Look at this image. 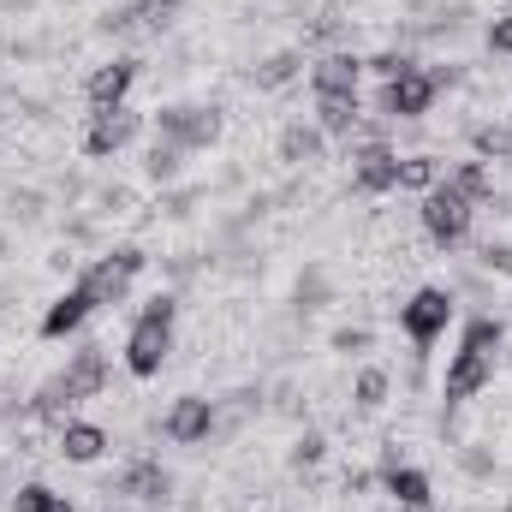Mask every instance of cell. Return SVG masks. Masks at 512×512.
Segmentation results:
<instances>
[{
	"instance_id": "obj_29",
	"label": "cell",
	"mask_w": 512,
	"mask_h": 512,
	"mask_svg": "<svg viewBox=\"0 0 512 512\" xmlns=\"http://www.w3.org/2000/svg\"><path fill=\"white\" fill-rule=\"evenodd\" d=\"M322 453H328V441H322L316 429H304V435L292 441V465H298V471H310V465H322Z\"/></svg>"
},
{
	"instance_id": "obj_1",
	"label": "cell",
	"mask_w": 512,
	"mask_h": 512,
	"mask_svg": "<svg viewBox=\"0 0 512 512\" xmlns=\"http://www.w3.org/2000/svg\"><path fill=\"white\" fill-rule=\"evenodd\" d=\"M173 316H179V298H173V292H155V298L137 310V322H131V334H126V370L137 382L161 376V364H167V352H173Z\"/></svg>"
},
{
	"instance_id": "obj_5",
	"label": "cell",
	"mask_w": 512,
	"mask_h": 512,
	"mask_svg": "<svg viewBox=\"0 0 512 512\" xmlns=\"http://www.w3.org/2000/svg\"><path fill=\"white\" fill-rule=\"evenodd\" d=\"M155 137H173L185 155H191V149H209V143L221 137V108H191V102L155 108Z\"/></svg>"
},
{
	"instance_id": "obj_10",
	"label": "cell",
	"mask_w": 512,
	"mask_h": 512,
	"mask_svg": "<svg viewBox=\"0 0 512 512\" xmlns=\"http://www.w3.org/2000/svg\"><path fill=\"white\" fill-rule=\"evenodd\" d=\"M495 382V358H483V352H453V364H447V382H441V399H447V411L453 405H465V399H477L483 387Z\"/></svg>"
},
{
	"instance_id": "obj_37",
	"label": "cell",
	"mask_w": 512,
	"mask_h": 512,
	"mask_svg": "<svg viewBox=\"0 0 512 512\" xmlns=\"http://www.w3.org/2000/svg\"><path fill=\"white\" fill-rule=\"evenodd\" d=\"M507 512H512V507H507Z\"/></svg>"
},
{
	"instance_id": "obj_36",
	"label": "cell",
	"mask_w": 512,
	"mask_h": 512,
	"mask_svg": "<svg viewBox=\"0 0 512 512\" xmlns=\"http://www.w3.org/2000/svg\"><path fill=\"white\" fill-rule=\"evenodd\" d=\"M48 512H72V501H66V495H54V507Z\"/></svg>"
},
{
	"instance_id": "obj_2",
	"label": "cell",
	"mask_w": 512,
	"mask_h": 512,
	"mask_svg": "<svg viewBox=\"0 0 512 512\" xmlns=\"http://www.w3.org/2000/svg\"><path fill=\"white\" fill-rule=\"evenodd\" d=\"M471 215H477V203L471 197H459L447 179L435 185V191H423V203H417V221H423V233L435 239V245H465L471 239Z\"/></svg>"
},
{
	"instance_id": "obj_34",
	"label": "cell",
	"mask_w": 512,
	"mask_h": 512,
	"mask_svg": "<svg viewBox=\"0 0 512 512\" xmlns=\"http://www.w3.org/2000/svg\"><path fill=\"white\" fill-rule=\"evenodd\" d=\"M489 48H495V54H507V60H512V12H507V18H495V24H489Z\"/></svg>"
},
{
	"instance_id": "obj_25",
	"label": "cell",
	"mask_w": 512,
	"mask_h": 512,
	"mask_svg": "<svg viewBox=\"0 0 512 512\" xmlns=\"http://www.w3.org/2000/svg\"><path fill=\"white\" fill-rule=\"evenodd\" d=\"M179 161H185V149H179L173 137H155V143H149V155H143L149 179H161V185H167V179H179Z\"/></svg>"
},
{
	"instance_id": "obj_11",
	"label": "cell",
	"mask_w": 512,
	"mask_h": 512,
	"mask_svg": "<svg viewBox=\"0 0 512 512\" xmlns=\"http://www.w3.org/2000/svg\"><path fill=\"white\" fill-rule=\"evenodd\" d=\"M382 489L399 501V507H417V512H429L435 507V489H429V471H417V465H399V447H387L382 453Z\"/></svg>"
},
{
	"instance_id": "obj_27",
	"label": "cell",
	"mask_w": 512,
	"mask_h": 512,
	"mask_svg": "<svg viewBox=\"0 0 512 512\" xmlns=\"http://www.w3.org/2000/svg\"><path fill=\"white\" fill-rule=\"evenodd\" d=\"M387 370H376V364H370V370H364V376H358V387H352V399H358V411H382L387 405Z\"/></svg>"
},
{
	"instance_id": "obj_31",
	"label": "cell",
	"mask_w": 512,
	"mask_h": 512,
	"mask_svg": "<svg viewBox=\"0 0 512 512\" xmlns=\"http://www.w3.org/2000/svg\"><path fill=\"white\" fill-rule=\"evenodd\" d=\"M477 262H483L489 274H507V280H512V245H495V239H489V245L477 251Z\"/></svg>"
},
{
	"instance_id": "obj_9",
	"label": "cell",
	"mask_w": 512,
	"mask_h": 512,
	"mask_svg": "<svg viewBox=\"0 0 512 512\" xmlns=\"http://www.w3.org/2000/svg\"><path fill=\"white\" fill-rule=\"evenodd\" d=\"M352 185H358L364 197L399 191V149H387V143H358V149H352Z\"/></svg>"
},
{
	"instance_id": "obj_19",
	"label": "cell",
	"mask_w": 512,
	"mask_h": 512,
	"mask_svg": "<svg viewBox=\"0 0 512 512\" xmlns=\"http://www.w3.org/2000/svg\"><path fill=\"white\" fill-rule=\"evenodd\" d=\"M358 96H316V131L322 137H352L358 131Z\"/></svg>"
},
{
	"instance_id": "obj_24",
	"label": "cell",
	"mask_w": 512,
	"mask_h": 512,
	"mask_svg": "<svg viewBox=\"0 0 512 512\" xmlns=\"http://www.w3.org/2000/svg\"><path fill=\"white\" fill-rule=\"evenodd\" d=\"M501 340H507V328H501V316H471L465 322V352H483V358H495L501 352Z\"/></svg>"
},
{
	"instance_id": "obj_20",
	"label": "cell",
	"mask_w": 512,
	"mask_h": 512,
	"mask_svg": "<svg viewBox=\"0 0 512 512\" xmlns=\"http://www.w3.org/2000/svg\"><path fill=\"white\" fill-rule=\"evenodd\" d=\"M298 72H304V54H298V48H280V54H268V60L251 66V84L256 90H280V84H292Z\"/></svg>"
},
{
	"instance_id": "obj_22",
	"label": "cell",
	"mask_w": 512,
	"mask_h": 512,
	"mask_svg": "<svg viewBox=\"0 0 512 512\" xmlns=\"http://www.w3.org/2000/svg\"><path fill=\"white\" fill-rule=\"evenodd\" d=\"M441 179H447V173H441L435 155H399V191H417V197H423V191H435Z\"/></svg>"
},
{
	"instance_id": "obj_17",
	"label": "cell",
	"mask_w": 512,
	"mask_h": 512,
	"mask_svg": "<svg viewBox=\"0 0 512 512\" xmlns=\"http://www.w3.org/2000/svg\"><path fill=\"white\" fill-rule=\"evenodd\" d=\"M60 453H66L72 465H96V459L108 453V429H102V423H66V429H60Z\"/></svg>"
},
{
	"instance_id": "obj_6",
	"label": "cell",
	"mask_w": 512,
	"mask_h": 512,
	"mask_svg": "<svg viewBox=\"0 0 512 512\" xmlns=\"http://www.w3.org/2000/svg\"><path fill=\"white\" fill-rule=\"evenodd\" d=\"M435 84H429V72L423 66H411V72H399V78H387L382 84V114L387 120H423L429 108H435Z\"/></svg>"
},
{
	"instance_id": "obj_16",
	"label": "cell",
	"mask_w": 512,
	"mask_h": 512,
	"mask_svg": "<svg viewBox=\"0 0 512 512\" xmlns=\"http://www.w3.org/2000/svg\"><path fill=\"white\" fill-rule=\"evenodd\" d=\"M131 84H137V60H108V66L90 72L84 96H90V108H120L131 96Z\"/></svg>"
},
{
	"instance_id": "obj_7",
	"label": "cell",
	"mask_w": 512,
	"mask_h": 512,
	"mask_svg": "<svg viewBox=\"0 0 512 512\" xmlns=\"http://www.w3.org/2000/svg\"><path fill=\"white\" fill-rule=\"evenodd\" d=\"M221 423V411H215V399H203V393H185V399H173L167 405V417H161V435L167 441H179V447H197V441H209V429Z\"/></svg>"
},
{
	"instance_id": "obj_13",
	"label": "cell",
	"mask_w": 512,
	"mask_h": 512,
	"mask_svg": "<svg viewBox=\"0 0 512 512\" xmlns=\"http://www.w3.org/2000/svg\"><path fill=\"white\" fill-rule=\"evenodd\" d=\"M114 495H126L137 507H161L173 495V477L161 471V459H131L126 471H120V483H114Z\"/></svg>"
},
{
	"instance_id": "obj_28",
	"label": "cell",
	"mask_w": 512,
	"mask_h": 512,
	"mask_svg": "<svg viewBox=\"0 0 512 512\" xmlns=\"http://www.w3.org/2000/svg\"><path fill=\"white\" fill-rule=\"evenodd\" d=\"M411 66H417V60H411V54H405V48H387V54H376V60H364V72H376V78H399V72H411Z\"/></svg>"
},
{
	"instance_id": "obj_4",
	"label": "cell",
	"mask_w": 512,
	"mask_h": 512,
	"mask_svg": "<svg viewBox=\"0 0 512 512\" xmlns=\"http://www.w3.org/2000/svg\"><path fill=\"white\" fill-rule=\"evenodd\" d=\"M143 262H149V256L137 251V245L108 251V256H96V262L84 268V280H78V286L96 298V310H102V304H126V292H131V280L143 274Z\"/></svg>"
},
{
	"instance_id": "obj_18",
	"label": "cell",
	"mask_w": 512,
	"mask_h": 512,
	"mask_svg": "<svg viewBox=\"0 0 512 512\" xmlns=\"http://www.w3.org/2000/svg\"><path fill=\"white\" fill-rule=\"evenodd\" d=\"M447 185H453L459 197H471V203H495V209H507V203L495 197V173H489V161H459V167L447 173Z\"/></svg>"
},
{
	"instance_id": "obj_33",
	"label": "cell",
	"mask_w": 512,
	"mask_h": 512,
	"mask_svg": "<svg viewBox=\"0 0 512 512\" xmlns=\"http://www.w3.org/2000/svg\"><path fill=\"white\" fill-rule=\"evenodd\" d=\"M334 352H346V358L352 352H370V328H340L334 334Z\"/></svg>"
},
{
	"instance_id": "obj_26",
	"label": "cell",
	"mask_w": 512,
	"mask_h": 512,
	"mask_svg": "<svg viewBox=\"0 0 512 512\" xmlns=\"http://www.w3.org/2000/svg\"><path fill=\"white\" fill-rule=\"evenodd\" d=\"M471 149H477V161H512V131L507 126H477L471 131Z\"/></svg>"
},
{
	"instance_id": "obj_21",
	"label": "cell",
	"mask_w": 512,
	"mask_h": 512,
	"mask_svg": "<svg viewBox=\"0 0 512 512\" xmlns=\"http://www.w3.org/2000/svg\"><path fill=\"white\" fill-rule=\"evenodd\" d=\"M280 161H286V167H310V161H322V131L304 126V120L286 126L280 131Z\"/></svg>"
},
{
	"instance_id": "obj_12",
	"label": "cell",
	"mask_w": 512,
	"mask_h": 512,
	"mask_svg": "<svg viewBox=\"0 0 512 512\" xmlns=\"http://www.w3.org/2000/svg\"><path fill=\"white\" fill-rule=\"evenodd\" d=\"M310 84H316V96H358V84H364V60L346 54V48H334V54L310 60Z\"/></svg>"
},
{
	"instance_id": "obj_35",
	"label": "cell",
	"mask_w": 512,
	"mask_h": 512,
	"mask_svg": "<svg viewBox=\"0 0 512 512\" xmlns=\"http://www.w3.org/2000/svg\"><path fill=\"white\" fill-rule=\"evenodd\" d=\"M382 477L376 471H346V495H364V489H376Z\"/></svg>"
},
{
	"instance_id": "obj_23",
	"label": "cell",
	"mask_w": 512,
	"mask_h": 512,
	"mask_svg": "<svg viewBox=\"0 0 512 512\" xmlns=\"http://www.w3.org/2000/svg\"><path fill=\"white\" fill-rule=\"evenodd\" d=\"M328 298H334V286H328V268H316V262H310V268L298 274V286H292V304L310 316V310H322Z\"/></svg>"
},
{
	"instance_id": "obj_15",
	"label": "cell",
	"mask_w": 512,
	"mask_h": 512,
	"mask_svg": "<svg viewBox=\"0 0 512 512\" xmlns=\"http://www.w3.org/2000/svg\"><path fill=\"white\" fill-rule=\"evenodd\" d=\"M90 310H96V298H90L84 286H66V292L42 310V340H60V334H72V328H84Z\"/></svg>"
},
{
	"instance_id": "obj_3",
	"label": "cell",
	"mask_w": 512,
	"mask_h": 512,
	"mask_svg": "<svg viewBox=\"0 0 512 512\" xmlns=\"http://www.w3.org/2000/svg\"><path fill=\"white\" fill-rule=\"evenodd\" d=\"M447 322H453V292H447V286H423V292H411V298L399 304V328H405V340L417 346V358L447 334Z\"/></svg>"
},
{
	"instance_id": "obj_30",
	"label": "cell",
	"mask_w": 512,
	"mask_h": 512,
	"mask_svg": "<svg viewBox=\"0 0 512 512\" xmlns=\"http://www.w3.org/2000/svg\"><path fill=\"white\" fill-rule=\"evenodd\" d=\"M54 507V489L48 483H24L18 495H12V512H48Z\"/></svg>"
},
{
	"instance_id": "obj_14",
	"label": "cell",
	"mask_w": 512,
	"mask_h": 512,
	"mask_svg": "<svg viewBox=\"0 0 512 512\" xmlns=\"http://www.w3.org/2000/svg\"><path fill=\"white\" fill-rule=\"evenodd\" d=\"M60 382L72 393V405H78V399H96V393L108 387V352H102L96 340H84V346L72 352V364L60 370Z\"/></svg>"
},
{
	"instance_id": "obj_32",
	"label": "cell",
	"mask_w": 512,
	"mask_h": 512,
	"mask_svg": "<svg viewBox=\"0 0 512 512\" xmlns=\"http://www.w3.org/2000/svg\"><path fill=\"white\" fill-rule=\"evenodd\" d=\"M459 465H465L477 483H489V477H495V453H483V447H465V453H459Z\"/></svg>"
},
{
	"instance_id": "obj_8",
	"label": "cell",
	"mask_w": 512,
	"mask_h": 512,
	"mask_svg": "<svg viewBox=\"0 0 512 512\" xmlns=\"http://www.w3.org/2000/svg\"><path fill=\"white\" fill-rule=\"evenodd\" d=\"M137 131H143V114H131L126 102H120V108H96V114H90V131H84V155L108 161V155L126 149Z\"/></svg>"
}]
</instances>
